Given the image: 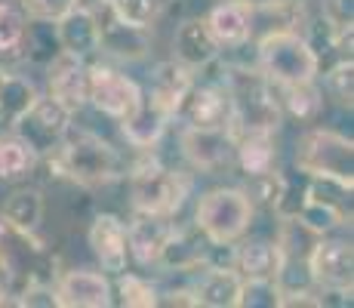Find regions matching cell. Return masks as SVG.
<instances>
[{
	"label": "cell",
	"instance_id": "cell-29",
	"mask_svg": "<svg viewBox=\"0 0 354 308\" xmlns=\"http://www.w3.org/2000/svg\"><path fill=\"white\" fill-rule=\"evenodd\" d=\"M40 167L37 152L25 139H19L16 133L0 136V182L16 185L31 179V173Z\"/></svg>",
	"mask_w": 354,
	"mask_h": 308
},
{
	"label": "cell",
	"instance_id": "cell-20",
	"mask_svg": "<svg viewBox=\"0 0 354 308\" xmlns=\"http://www.w3.org/2000/svg\"><path fill=\"white\" fill-rule=\"evenodd\" d=\"M173 231V219L167 216H142L136 213L127 222V250L129 259L139 262L142 269H158L160 250Z\"/></svg>",
	"mask_w": 354,
	"mask_h": 308
},
{
	"label": "cell",
	"instance_id": "cell-41",
	"mask_svg": "<svg viewBox=\"0 0 354 308\" xmlns=\"http://www.w3.org/2000/svg\"><path fill=\"white\" fill-rule=\"evenodd\" d=\"M77 3L80 0H19L25 16L40 19V22H59V19L68 16Z\"/></svg>",
	"mask_w": 354,
	"mask_h": 308
},
{
	"label": "cell",
	"instance_id": "cell-37",
	"mask_svg": "<svg viewBox=\"0 0 354 308\" xmlns=\"http://www.w3.org/2000/svg\"><path fill=\"white\" fill-rule=\"evenodd\" d=\"M25 25H28V16L22 12V6L12 0H0V59L19 56Z\"/></svg>",
	"mask_w": 354,
	"mask_h": 308
},
{
	"label": "cell",
	"instance_id": "cell-7",
	"mask_svg": "<svg viewBox=\"0 0 354 308\" xmlns=\"http://www.w3.org/2000/svg\"><path fill=\"white\" fill-rule=\"evenodd\" d=\"M292 163L302 176H326L354 185V142L330 127H305L292 145Z\"/></svg>",
	"mask_w": 354,
	"mask_h": 308
},
{
	"label": "cell",
	"instance_id": "cell-28",
	"mask_svg": "<svg viewBox=\"0 0 354 308\" xmlns=\"http://www.w3.org/2000/svg\"><path fill=\"white\" fill-rule=\"evenodd\" d=\"M192 80H194V71L182 68L179 62H173V59H163V62H158V65L151 68L145 90L154 93L160 102H167L169 111H173V120H176V108H179L185 90L192 87Z\"/></svg>",
	"mask_w": 354,
	"mask_h": 308
},
{
	"label": "cell",
	"instance_id": "cell-11",
	"mask_svg": "<svg viewBox=\"0 0 354 308\" xmlns=\"http://www.w3.org/2000/svg\"><path fill=\"white\" fill-rule=\"evenodd\" d=\"M179 148L194 173L216 176V173H222V170L234 167V127L231 129L182 127Z\"/></svg>",
	"mask_w": 354,
	"mask_h": 308
},
{
	"label": "cell",
	"instance_id": "cell-3",
	"mask_svg": "<svg viewBox=\"0 0 354 308\" xmlns=\"http://www.w3.org/2000/svg\"><path fill=\"white\" fill-rule=\"evenodd\" d=\"M225 84L234 102V129H268L277 133L283 127V108L277 87L253 65H222Z\"/></svg>",
	"mask_w": 354,
	"mask_h": 308
},
{
	"label": "cell",
	"instance_id": "cell-8",
	"mask_svg": "<svg viewBox=\"0 0 354 308\" xmlns=\"http://www.w3.org/2000/svg\"><path fill=\"white\" fill-rule=\"evenodd\" d=\"M176 123L194 129H231L234 127V102H231L225 74L222 78H197L176 108Z\"/></svg>",
	"mask_w": 354,
	"mask_h": 308
},
{
	"label": "cell",
	"instance_id": "cell-18",
	"mask_svg": "<svg viewBox=\"0 0 354 308\" xmlns=\"http://www.w3.org/2000/svg\"><path fill=\"white\" fill-rule=\"evenodd\" d=\"M99 53L118 62H142L151 53V28L120 22L105 3L99 10Z\"/></svg>",
	"mask_w": 354,
	"mask_h": 308
},
{
	"label": "cell",
	"instance_id": "cell-17",
	"mask_svg": "<svg viewBox=\"0 0 354 308\" xmlns=\"http://www.w3.org/2000/svg\"><path fill=\"white\" fill-rule=\"evenodd\" d=\"M169 59L179 62L188 71H207L209 65L222 59L219 44L213 40V34L207 28V19L203 16H188L176 25L173 31V44H169Z\"/></svg>",
	"mask_w": 354,
	"mask_h": 308
},
{
	"label": "cell",
	"instance_id": "cell-36",
	"mask_svg": "<svg viewBox=\"0 0 354 308\" xmlns=\"http://www.w3.org/2000/svg\"><path fill=\"white\" fill-rule=\"evenodd\" d=\"M105 3L120 22H129L136 28H154L173 0H105Z\"/></svg>",
	"mask_w": 354,
	"mask_h": 308
},
{
	"label": "cell",
	"instance_id": "cell-4",
	"mask_svg": "<svg viewBox=\"0 0 354 308\" xmlns=\"http://www.w3.org/2000/svg\"><path fill=\"white\" fill-rule=\"evenodd\" d=\"M56 256L37 231H25L0 216V280L6 293H19L28 280H56Z\"/></svg>",
	"mask_w": 354,
	"mask_h": 308
},
{
	"label": "cell",
	"instance_id": "cell-16",
	"mask_svg": "<svg viewBox=\"0 0 354 308\" xmlns=\"http://www.w3.org/2000/svg\"><path fill=\"white\" fill-rule=\"evenodd\" d=\"M86 244L96 259V265L108 278L120 275L129 269V250H127V222L118 213H96L86 228Z\"/></svg>",
	"mask_w": 354,
	"mask_h": 308
},
{
	"label": "cell",
	"instance_id": "cell-2",
	"mask_svg": "<svg viewBox=\"0 0 354 308\" xmlns=\"http://www.w3.org/2000/svg\"><path fill=\"white\" fill-rule=\"evenodd\" d=\"M127 179V197L129 210L142 216H167L176 219L182 207H185L188 194H192V182L182 170H173L160 163L151 152H145L142 161L124 173Z\"/></svg>",
	"mask_w": 354,
	"mask_h": 308
},
{
	"label": "cell",
	"instance_id": "cell-15",
	"mask_svg": "<svg viewBox=\"0 0 354 308\" xmlns=\"http://www.w3.org/2000/svg\"><path fill=\"white\" fill-rule=\"evenodd\" d=\"M46 71V96L59 102L71 114L86 108V90H90V62L77 59L71 53H59Z\"/></svg>",
	"mask_w": 354,
	"mask_h": 308
},
{
	"label": "cell",
	"instance_id": "cell-39",
	"mask_svg": "<svg viewBox=\"0 0 354 308\" xmlns=\"http://www.w3.org/2000/svg\"><path fill=\"white\" fill-rule=\"evenodd\" d=\"M243 308H281V290L277 280H243L241 302Z\"/></svg>",
	"mask_w": 354,
	"mask_h": 308
},
{
	"label": "cell",
	"instance_id": "cell-26",
	"mask_svg": "<svg viewBox=\"0 0 354 308\" xmlns=\"http://www.w3.org/2000/svg\"><path fill=\"white\" fill-rule=\"evenodd\" d=\"M0 216L10 225H16V228L40 231L44 216H46L44 191L34 188V185H19V188H12L10 194L3 197V203H0Z\"/></svg>",
	"mask_w": 354,
	"mask_h": 308
},
{
	"label": "cell",
	"instance_id": "cell-9",
	"mask_svg": "<svg viewBox=\"0 0 354 308\" xmlns=\"http://www.w3.org/2000/svg\"><path fill=\"white\" fill-rule=\"evenodd\" d=\"M71 120H74V114L68 111V108L53 102L50 96H40L22 118L12 120V133L28 142L34 152H37L40 161H44V157L56 154L59 148H62Z\"/></svg>",
	"mask_w": 354,
	"mask_h": 308
},
{
	"label": "cell",
	"instance_id": "cell-22",
	"mask_svg": "<svg viewBox=\"0 0 354 308\" xmlns=\"http://www.w3.org/2000/svg\"><path fill=\"white\" fill-rule=\"evenodd\" d=\"M241 287H243V278L237 275V269H228V265H201L192 290H194L197 305L203 308H237Z\"/></svg>",
	"mask_w": 354,
	"mask_h": 308
},
{
	"label": "cell",
	"instance_id": "cell-12",
	"mask_svg": "<svg viewBox=\"0 0 354 308\" xmlns=\"http://www.w3.org/2000/svg\"><path fill=\"white\" fill-rule=\"evenodd\" d=\"M315 287H336V290H351L354 287V246L348 237H317L305 256Z\"/></svg>",
	"mask_w": 354,
	"mask_h": 308
},
{
	"label": "cell",
	"instance_id": "cell-10",
	"mask_svg": "<svg viewBox=\"0 0 354 308\" xmlns=\"http://www.w3.org/2000/svg\"><path fill=\"white\" fill-rule=\"evenodd\" d=\"M142 99V84L129 78L127 71L105 62H90V90H86V105L96 108L99 114L111 120H124Z\"/></svg>",
	"mask_w": 354,
	"mask_h": 308
},
{
	"label": "cell",
	"instance_id": "cell-27",
	"mask_svg": "<svg viewBox=\"0 0 354 308\" xmlns=\"http://www.w3.org/2000/svg\"><path fill=\"white\" fill-rule=\"evenodd\" d=\"M277 96H281L283 118H292L296 123H302V127L317 123L321 114H324V108H326V96H324L317 80H305V84H292V87H277Z\"/></svg>",
	"mask_w": 354,
	"mask_h": 308
},
{
	"label": "cell",
	"instance_id": "cell-33",
	"mask_svg": "<svg viewBox=\"0 0 354 308\" xmlns=\"http://www.w3.org/2000/svg\"><path fill=\"white\" fill-rule=\"evenodd\" d=\"M118 280L111 284L114 290V302L124 305V308H154L160 305V287L154 280L133 275V271H120L114 275Z\"/></svg>",
	"mask_w": 354,
	"mask_h": 308
},
{
	"label": "cell",
	"instance_id": "cell-35",
	"mask_svg": "<svg viewBox=\"0 0 354 308\" xmlns=\"http://www.w3.org/2000/svg\"><path fill=\"white\" fill-rule=\"evenodd\" d=\"M243 179H247V182H243V191H247V197L253 201V207L274 213L277 203H281V197H283V182H287V173L277 167V170H265V173L243 176Z\"/></svg>",
	"mask_w": 354,
	"mask_h": 308
},
{
	"label": "cell",
	"instance_id": "cell-6",
	"mask_svg": "<svg viewBox=\"0 0 354 308\" xmlns=\"http://www.w3.org/2000/svg\"><path fill=\"white\" fill-rule=\"evenodd\" d=\"M256 207L243 188L222 185L209 188L207 194L197 197L194 207V225L209 244H237L253 228Z\"/></svg>",
	"mask_w": 354,
	"mask_h": 308
},
{
	"label": "cell",
	"instance_id": "cell-5",
	"mask_svg": "<svg viewBox=\"0 0 354 308\" xmlns=\"http://www.w3.org/2000/svg\"><path fill=\"white\" fill-rule=\"evenodd\" d=\"M256 68L274 87H292L317 80L321 56L302 31H268L256 37Z\"/></svg>",
	"mask_w": 354,
	"mask_h": 308
},
{
	"label": "cell",
	"instance_id": "cell-19",
	"mask_svg": "<svg viewBox=\"0 0 354 308\" xmlns=\"http://www.w3.org/2000/svg\"><path fill=\"white\" fill-rule=\"evenodd\" d=\"M203 19L222 53L243 50L253 40V0H222Z\"/></svg>",
	"mask_w": 354,
	"mask_h": 308
},
{
	"label": "cell",
	"instance_id": "cell-21",
	"mask_svg": "<svg viewBox=\"0 0 354 308\" xmlns=\"http://www.w3.org/2000/svg\"><path fill=\"white\" fill-rule=\"evenodd\" d=\"M207 246L209 241L201 235V228L192 222V225H179L173 222V231H169L167 244L160 250V259H158V269L163 271H197L207 259Z\"/></svg>",
	"mask_w": 354,
	"mask_h": 308
},
{
	"label": "cell",
	"instance_id": "cell-44",
	"mask_svg": "<svg viewBox=\"0 0 354 308\" xmlns=\"http://www.w3.org/2000/svg\"><path fill=\"white\" fill-rule=\"evenodd\" d=\"M3 80H6V68L0 65V87H3Z\"/></svg>",
	"mask_w": 354,
	"mask_h": 308
},
{
	"label": "cell",
	"instance_id": "cell-43",
	"mask_svg": "<svg viewBox=\"0 0 354 308\" xmlns=\"http://www.w3.org/2000/svg\"><path fill=\"white\" fill-rule=\"evenodd\" d=\"M0 305H10V293H6L3 280H0Z\"/></svg>",
	"mask_w": 354,
	"mask_h": 308
},
{
	"label": "cell",
	"instance_id": "cell-32",
	"mask_svg": "<svg viewBox=\"0 0 354 308\" xmlns=\"http://www.w3.org/2000/svg\"><path fill=\"white\" fill-rule=\"evenodd\" d=\"M324 96L330 102H336L342 111H351L354 105V59L351 56H336L324 74H317Z\"/></svg>",
	"mask_w": 354,
	"mask_h": 308
},
{
	"label": "cell",
	"instance_id": "cell-25",
	"mask_svg": "<svg viewBox=\"0 0 354 308\" xmlns=\"http://www.w3.org/2000/svg\"><path fill=\"white\" fill-rule=\"evenodd\" d=\"M277 133L268 129H234V167L243 176L277 170Z\"/></svg>",
	"mask_w": 354,
	"mask_h": 308
},
{
	"label": "cell",
	"instance_id": "cell-24",
	"mask_svg": "<svg viewBox=\"0 0 354 308\" xmlns=\"http://www.w3.org/2000/svg\"><path fill=\"white\" fill-rule=\"evenodd\" d=\"M283 256L277 241H237L234 244V269L243 280H277L281 275Z\"/></svg>",
	"mask_w": 354,
	"mask_h": 308
},
{
	"label": "cell",
	"instance_id": "cell-38",
	"mask_svg": "<svg viewBox=\"0 0 354 308\" xmlns=\"http://www.w3.org/2000/svg\"><path fill=\"white\" fill-rule=\"evenodd\" d=\"M317 16L339 37H348L354 28V0H317Z\"/></svg>",
	"mask_w": 354,
	"mask_h": 308
},
{
	"label": "cell",
	"instance_id": "cell-40",
	"mask_svg": "<svg viewBox=\"0 0 354 308\" xmlns=\"http://www.w3.org/2000/svg\"><path fill=\"white\" fill-rule=\"evenodd\" d=\"M10 305H22V308H59L56 305V290L50 280H28L19 293H12Z\"/></svg>",
	"mask_w": 354,
	"mask_h": 308
},
{
	"label": "cell",
	"instance_id": "cell-30",
	"mask_svg": "<svg viewBox=\"0 0 354 308\" xmlns=\"http://www.w3.org/2000/svg\"><path fill=\"white\" fill-rule=\"evenodd\" d=\"M59 53H62V46H59V37H56V22L28 19L25 34H22V46H19V56L37 68H46Z\"/></svg>",
	"mask_w": 354,
	"mask_h": 308
},
{
	"label": "cell",
	"instance_id": "cell-31",
	"mask_svg": "<svg viewBox=\"0 0 354 308\" xmlns=\"http://www.w3.org/2000/svg\"><path fill=\"white\" fill-rule=\"evenodd\" d=\"M40 96L44 93L37 90V84H34L31 78L6 71V80H3V87H0V118L12 123L16 118H22Z\"/></svg>",
	"mask_w": 354,
	"mask_h": 308
},
{
	"label": "cell",
	"instance_id": "cell-1",
	"mask_svg": "<svg viewBox=\"0 0 354 308\" xmlns=\"http://www.w3.org/2000/svg\"><path fill=\"white\" fill-rule=\"evenodd\" d=\"M46 161L56 170L59 179L77 185V188H86V191L105 188V185L124 179V173H127L124 154L108 139H102L99 133L77 127L74 120L65 133L62 148L56 154H50Z\"/></svg>",
	"mask_w": 354,
	"mask_h": 308
},
{
	"label": "cell",
	"instance_id": "cell-23",
	"mask_svg": "<svg viewBox=\"0 0 354 308\" xmlns=\"http://www.w3.org/2000/svg\"><path fill=\"white\" fill-rule=\"evenodd\" d=\"M56 37L62 53L90 62L93 56H99V12L86 10V6H74L68 16L56 22Z\"/></svg>",
	"mask_w": 354,
	"mask_h": 308
},
{
	"label": "cell",
	"instance_id": "cell-14",
	"mask_svg": "<svg viewBox=\"0 0 354 308\" xmlns=\"http://www.w3.org/2000/svg\"><path fill=\"white\" fill-rule=\"evenodd\" d=\"M118 123H120V136H124L127 145L145 154L163 139V133H167L169 123H173V111H169L167 102H160L158 96L148 93L145 87H142L139 105Z\"/></svg>",
	"mask_w": 354,
	"mask_h": 308
},
{
	"label": "cell",
	"instance_id": "cell-13",
	"mask_svg": "<svg viewBox=\"0 0 354 308\" xmlns=\"http://www.w3.org/2000/svg\"><path fill=\"white\" fill-rule=\"evenodd\" d=\"M59 308H108L114 305L111 278L102 269H65L53 280Z\"/></svg>",
	"mask_w": 354,
	"mask_h": 308
},
{
	"label": "cell",
	"instance_id": "cell-42",
	"mask_svg": "<svg viewBox=\"0 0 354 308\" xmlns=\"http://www.w3.org/2000/svg\"><path fill=\"white\" fill-rule=\"evenodd\" d=\"M274 3H290V6H311V0H274Z\"/></svg>",
	"mask_w": 354,
	"mask_h": 308
},
{
	"label": "cell",
	"instance_id": "cell-34",
	"mask_svg": "<svg viewBox=\"0 0 354 308\" xmlns=\"http://www.w3.org/2000/svg\"><path fill=\"white\" fill-rule=\"evenodd\" d=\"M299 225H305V228L311 231L315 237H324V235H333L336 228H342V225H351V216L342 213V210L330 207V203H321L315 201V197L305 194L302 207H299V213L292 216Z\"/></svg>",
	"mask_w": 354,
	"mask_h": 308
}]
</instances>
